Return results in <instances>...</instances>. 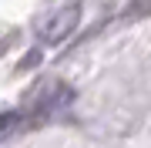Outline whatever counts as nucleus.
Wrapping results in <instances>:
<instances>
[{"label": "nucleus", "instance_id": "obj_2", "mask_svg": "<svg viewBox=\"0 0 151 148\" xmlns=\"http://www.w3.org/2000/svg\"><path fill=\"white\" fill-rule=\"evenodd\" d=\"M77 14H81V7H77V4H60V7L44 10L40 20H37V34H40V40H44V44H60V40H64L67 34L74 30Z\"/></svg>", "mask_w": 151, "mask_h": 148}, {"label": "nucleus", "instance_id": "obj_1", "mask_svg": "<svg viewBox=\"0 0 151 148\" xmlns=\"http://www.w3.org/2000/svg\"><path fill=\"white\" fill-rule=\"evenodd\" d=\"M70 101H74V91L70 88H64V84H47L27 108H17V111L0 115V142L17 135V131H24V128H34V125H40V121H47L50 115L64 111Z\"/></svg>", "mask_w": 151, "mask_h": 148}]
</instances>
